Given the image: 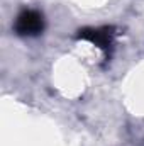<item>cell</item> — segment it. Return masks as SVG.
<instances>
[{"instance_id":"cell-1","label":"cell","mask_w":144,"mask_h":146,"mask_svg":"<svg viewBox=\"0 0 144 146\" xmlns=\"http://www.w3.org/2000/svg\"><path fill=\"white\" fill-rule=\"evenodd\" d=\"M14 29L19 36H39L44 31V17L37 10H22L15 19Z\"/></svg>"},{"instance_id":"cell-2","label":"cell","mask_w":144,"mask_h":146,"mask_svg":"<svg viewBox=\"0 0 144 146\" xmlns=\"http://www.w3.org/2000/svg\"><path fill=\"white\" fill-rule=\"evenodd\" d=\"M80 39H87L90 42H93L95 46L102 48V49H107L112 44V29L108 27H100V29H92V27H87V29H81Z\"/></svg>"}]
</instances>
